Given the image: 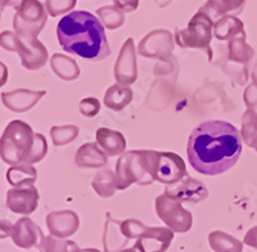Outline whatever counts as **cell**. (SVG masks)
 <instances>
[{"label":"cell","mask_w":257,"mask_h":252,"mask_svg":"<svg viewBox=\"0 0 257 252\" xmlns=\"http://www.w3.org/2000/svg\"><path fill=\"white\" fill-rule=\"evenodd\" d=\"M45 95V91H32L18 89L16 91L2 94V99L7 108L16 112L29 111L34 107L35 103L40 100V98Z\"/></svg>","instance_id":"cell-16"},{"label":"cell","mask_w":257,"mask_h":252,"mask_svg":"<svg viewBox=\"0 0 257 252\" xmlns=\"http://www.w3.org/2000/svg\"><path fill=\"white\" fill-rule=\"evenodd\" d=\"M120 252H138V251L135 248H126V249H122V251H120Z\"/></svg>","instance_id":"cell-43"},{"label":"cell","mask_w":257,"mask_h":252,"mask_svg":"<svg viewBox=\"0 0 257 252\" xmlns=\"http://www.w3.org/2000/svg\"><path fill=\"white\" fill-rule=\"evenodd\" d=\"M121 232L128 239H133V238H139V235L146 230L148 226L144 225L142 221L135 219H127L125 221H121L120 224Z\"/></svg>","instance_id":"cell-33"},{"label":"cell","mask_w":257,"mask_h":252,"mask_svg":"<svg viewBox=\"0 0 257 252\" xmlns=\"http://www.w3.org/2000/svg\"><path fill=\"white\" fill-rule=\"evenodd\" d=\"M245 0H207V3L202 7L211 18L225 17V16L238 15L243 11Z\"/></svg>","instance_id":"cell-21"},{"label":"cell","mask_w":257,"mask_h":252,"mask_svg":"<svg viewBox=\"0 0 257 252\" xmlns=\"http://www.w3.org/2000/svg\"><path fill=\"white\" fill-rule=\"evenodd\" d=\"M174 239V232L170 228L153 226L147 228L134 244L138 252H166Z\"/></svg>","instance_id":"cell-12"},{"label":"cell","mask_w":257,"mask_h":252,"mask_svg":"<svg viewBox=\"0 0 257 252\" xmlns=\"http://www.w3.org/2000/svg\"><path fill=\"white\" fill-rule=\"evenodd\" d=\"M43 248L45 252H80L81 249L79 248L75 242L72 240L63 239V238H57L53 235L45 237Z\"/></svg>","instance_id":"cell-29"},{"label":"cell","mask_w":257,"mask_h":252,"mask_svg":"<svg viewBox=\"0 0 257 252\" xmlns=\"http://www.w3.org/2000/svg\"><path fill=\"white\" fill-rule=\"evenodd\" d=\"M38 179L35 167L29 164L15 165L7 171V180L15 188H29Z\"/></svg>","instance_id":"cell-20"},{"label":"cell","mask_w":257,"mask_h":252,"mask_svg":"<svg viewBox=\"0 0 257 252\" xmlns=\"http://www.w3.org/2000/svg\"><path fill=\"white\" fill-rule=\"evenodd\" d=\"M243 243L247 244V246L252 247V248L257 249V226H252L248 232L245 233L244 239H243Z\"/></svg>","instance_id":"cell-38"},{"label":"cell","mask_w":257,"mask_h":252,"mask_svg":"<svg viewBox=\"0 0 257 252\" xmlns=\"http://www.w3.org/2000/svg\"><path fill=\"white\" fill-rule=\"evenodd\" d=\"M244 102L249 109L257 112V84L252 82L244 91Z\"/></svg>","instance_id":"cell-36"},{"label":"cell","mask_w":257,"mask_h":252,"mask_svg":"<svg viewBox=\"0 0 257 252\" xmlns=\"http://www.w3.org/2000/svg\"><path fill=\"white\" fill-rule=\"evenodd\" d=\"M149 175L155 182L174 185L188 176L187 166L180 156L173 152L144 151Z\"/></svg>","instance_id":"cell-4"},{"label":"cell","mask_w":257,"mask_h":252,"mask_svg":"<svg viewBox=\"0 0 257 252\" xmlns=\"http://www.w3.org/2000/svg\"><path fill=\"white\" fill-rule=\"evenodd\" d=\"M133 100V90L130 86L116 84L107 89L104 95V104L112 111H122Z\"/></svg>","instance_id":"cell-22"},{"label":"cell","mask_w":257,"mask_h":252,"mask_svg":"<svg viewBox=\"0 0 257 252\" xmlns=\"http://www.w3.org/2000/svg\"><path fill=\"white\" fill-rule=\"evenodd\" d=\"M252 80H253V82H256L257 84V62H256V65H254L253 70H252Z\"/></svg>","instance_id":"cell-40"},{"label":"cell","mask_w":257,"mask_h":252,"mask_svg":"<svg viewBox=\"0 0 257 252\" xmlns=\"http://www.w3.org/2000/svg\"><path fill=\"white\" fill-rule=\"evenodd\" d=\"M35 142V133L29 123L21 120L9 122L0 141L2 160L8 165L26 164Z\"/></svg>","instance_id":"cell-3"},{"label":"cell","mask_w":257,"mask_h":252,"mask_svg":"<svg viewBox=\"0 0 257 252\" xmlns=\"http://www.w3.org/2000/svg\"><path fill=\"white\" fill-rule=\"evenodd\" d=\"M155 182L149 175L144 151H130L122 153L116 164V185L118 191H123L134 183L141 185Z\"/></svg>","instance_id":"cell-6"},{"label":"cell","mask_w":257,"mask_h":252,"mask_svg":"<svg viewBox=\"0 0 257 252\" xmlns=\"http://www.w3.org/2000/svg\"><path fill=\"white\" fill-rule=\"evenodd\" d=\"M257 135V112L247 109L242 117V138L247 146L251 147Z\"/></svg>","instance_id":"cell-28"},{"label":"cell","mask_w":257,"mask_h":252,"mask_svg":"<svg viewBox=\"0 0 257 252\" xmlns=\"http://www.w3.org/2000/svg\"><path fill=\"white\" fill-rule=\"evenodd\" d=\"M75 162L79 167H90L98 169L107 164V155L104 151H100L96 143L82 144L76 152Z\"/></svg>","instance_id":"cell-19"},{"label":"cell","mask_w":257,"mask_h":252,"mask_svg":"<svg viewBox=\"0 0 257 252\" xmlns=\"http://www.w3.org/2000/svg\"><path fill=\"white\" fill-rule=\"evenodd\" d=\"M98 146L104 151V153L109 157L122 155L126 148V141L123 135L114 130L100 128L95 133Z\"/></svg>","instance_id":"cell-17"},{"label":"cell","mask_w":257,"mask_h":252,"mask_svg":"<svg viewBox=\"0 0 257 252\" xmlns=\"http://www.w3.org/2000/svg\"><path fill=\"white\" fill-rule=\"evenodd\" d=\"M208 243L215 252H243L242 242L221 230H215L210 233Z\"/></svg>","instance_id":"cell-25"},{"label":"cell","mask_w":257,"mask_h":252,"mask_svg":"<svg viewBox=\"0 0 257 252\" xmlns=\"http://www.w3.org/2000/svg\"><path fill=\"white\" fill-rule=\"evenodd\" d=\"M91 185H93L94 191L98 193V196H100L102 198H109L117 191L116 173L109 169H103L94 175Z\"/></svg>","instance_id":"cell-26"},{"label":"cell","mask_w":257,"mask_h":252,"mask_svg":"<svg viewBox=\"0 0 257 252\" xmlns=\"http://www.w3.org/2000/svg\"><path fill=\"white\" fill-rule=\"evenodd\" d=\"M187 153L197 173L220 175L237 164L242 153V138L237 128L226 121H206L190 134Z\"/></svg>","instance_id":"cell-1"},{"label":"cell","mask_w":257,"mask_h":252,"mask_svg":"<svg viewBox=\"0 0 257 252\" xmlns=\"http://www.w3.org/2000/svg\"><path fill=\"white\" fill-rule=\"evenodd\" d=\"M114 77L121 85H130L137 80V57H135V45L132 38L125 41L121 48L120 56L114 66Z\"/></svg>","instance_id":"cell-13"},{"label":"cell","mask_w":257,"mask_h":252,"mask_svg":"<svg viewBox=\"0 0 257 252\" xmlns=\"http://www.w3.org/2000/svg\"><path fill=\"white\" fill-rule=\"evenodd\" d=\"M251 148H253V150L256 151V152H257V135H256V138L253 139V142H252V144H251Z\"/></svg>","instance_id":"cell-41"},{"label":"cell","mask_w":257,"mask_h":252,"mask_svg":"<svg viewBox=\"0 0 257 252\" xmlns=\"http://www.w3.org/2000/svg\"><path fill=\"white\" fill-rule=\"evenodd\" d=\"M39 205V192L34 185L29 188H13L7 193V207L15 214L30 215Z\"/></svg>","instance_id":"cell-14"},{"label":"cell","mask_w":257,"mask_h":252,"mask_svg":"<svg viewBox=\"0 0 257 252\" xmlns=\"http://www.w3.org/2000/svg\"><path fill=\"white\" fill-rule=\"evenodd\" d=\"M212 18L203 9H199L189 21L184 30H176V44L181 48H196L205 50L208 61L212 59L211 39H212Z\"/></svg>","instance_id":"cell-5"},{"label":"cell","mask_w":257,"mask_h":252,"mask_svg":"<svg viewBox=\"0 0 257 252\" xmlns=\"http://www.w3.org/2000/svg\"><path fill=\"white\" fill-rule=\"evenodd\" d=\"M11 237L13 243L20 248L30 249L32 247L43 248L45 237L39 225H36L29 217H22L11 229Z\"/></svg>","instance_id":"cell-10"},{"label":"cell","mask_w":257,"mask_h":252,"mask_svg":"<svg viewBox=\"0 0 257 252\" xmlns=\"http://www.w3.org/2000/svg\"><path fill=\"white\" fill-rule=\"evenodd\" d=\"M100 111V103L96 98H85L80 102V112L85 117H94Z\"/></svg>","instance_id":"cell-35"},{"label":"cell","mask_w":257,"mask_h":252,"mask_svg":"<svg viewBox=\"0 0 257 252\" xmlns=\"http://www.w3.org/2000/svg\"><path fill=\"white\" fill-rule=\"evenodd\" d=\"M71 58L67 57H63L61 54H56V56L52 58V68L53 71L58 75L59 77L64 80H73L79 77V67H77L76 62H73L72 65L64 66L70 63Z\"/></svg>","instance_id":"cell-27"},{"label":"cell","mask_w":257,"mask_h":252,"mask_svg":"<svg viewBox=\"0 0 257 252\" xmlns=\"http://www.w3.org/2000/svg\"><path fill=\"white\" fill-rule=\"evenodd\" d=\"M79 216L70 210L50 212L47 216V226L53 237L64 239L75 234L79 229Z\"/></svg>","instance_id":"cell-15"},{"label":"cell","mask_w":257,"mask_h":252,"mask_svg":"<svg viewBox=\"0 0 257 252\" xmlns=\"http://www.w3.org/2000/svg\"><path fill=\"white\" fill-rule=\"evenodd\" d=\"M165 193L179 202L189 203L202 202L208 197L206 185L190 176H185L184 179L174 185H167Z\"/></svg>","instance_id":"cell-11"},{"label":"cell","mask_w":257,"mask_h":252,"mask_svg":"<svg viewBox=\"0 0 257 252\" xmlns=\"http://www.w3.org/2000/svg\"><path fill=\"white\" fill-rule=\"evenodd\" d=\"M96 13L100 16L102 22L109 30L117 29L123 24V15L121 13V9L117 8L116 6L103 7V8L98 9Z\"/></svg>","instance_id":"cell-30"},{"label":"cell","mask_w":257,"mask_h":252,"mask_svg":"<svg viewBox=\"0 0 257 252\" xmlns=\"http://www.w3.org/2000/svg\"><path fill=\"white\" fill-rule=\"evenodd\" d=\"M253 54V49L245 43V34L229 40V61L239 63L243 67L248 68Z\"/></svg>","instance_id":"cell-23"},{"label":"cell","mask_w":257,"mask_h":252,"mask_svg":"<svg viewBox=\"0 0 257 252\" xmlns=\"http://www.w3.org/2000/svg\"><path fill=\"white\" fill-rule=\"evenodd\" d=\"M76 6V0H47V9L52 17L68 12Z\"/></svg>","instance_id":"cell-34"},{"label":"cell","mask_w":257,"mask_h":252,"mask_svg":"<svg viewBox=\"0 0 257 252\" xmlns=\"http://www.w3.org/2000/svg\"><path fill=\"white\" fill-rule=\"evenodd\" d=\"M59 44L70 54L90 61H102L111 54L104 27L94 15L75 11L57 25Z\"/></svg>","instance_id":"cell-2"},{"label":"cell","mask_w":257,"mask_h":252,"mask_svg":"<svg viewBox=\"0 0 257 252\" xmlns=\"http://www.w3.org/2000/svg\"><path fill=\"white\" fill-rule=\"evenodd\" d=\"M47 152H48L47 139H45V137L43 134L35 133V142H34V147H32L31 153H30L26 164L32 165V164H36V162H40L41 160L45 157Z\"/></svg>","instance_id":"cell-32"},{"label":"cell","mask_w":257,"mask_h":252,"mask_svg":"<svg viewBox=\"0 0 257 252\" xmlns=\"http://www.w3.org/2000/svg\"><path fill=\"white\" fill-rule=\"evenodd\" d=\"M113 3L122 12H134L139 6V0H113Z\"/></svg>","instance_id":"cell-37"},{"label":"cell","mask_w":257,"mask_h":252,"mask_svg":"<svg viewBox=\"0 0 257 252\" xmlns=\"http://www.w3.org/2000/svg\"><path fill=\"white\" fill-rule=\"evenodd\" d=\"M213 34L219 40H230L245 33L242 21L233 16H225V17H221V20H217L215 22Z\"/></svg>","instance_id":"cell-24"},{"label":"cell","mask_w":257,"mask_h":252,"mask_svg":"<svg viewBox=\"0 0 257 252\" xmlns=\"http://www.w3.org/2000/svg\"><path fill=\"white\" fill-rule=\"evenodd\" d=\"M2 2H3V7L11 6V7H15L16 9H18V7L21 6V3H22L24 0H2Z\"/></svg>","instance_id":"cell-39"},{"label":"cell","mask_w":257,"mask_h":252,"mask_svg":"<svg viewBox=\"0 0 257 252\" xmlns=\"http://www.w3.org/2000/svg\"><path fill=\"white\" fill-rule=\"evenodd\" d=\"M80 252H100V251H98L96 248H84V249H81Z\"/></svg>","instance_id":"cell-42"},{"label":"cell","mask_w":257,"mask_h":252,"mask_svg":"<svg viewBox=\"0 0 257 252\" xmlns=\"http://www.w3.org/2000/svg\"><path fill=\"white\" fill-rule=\"evenodd\" d=\"M50 134H52L53 143L56 146H63L66 143H71L73 139L76 138V135L79 134V129L76 126L68 125V126H54L52 130H50Z\"/></svg>","instance_id":"cell-31"},{"label":"cell","mask_w":257,"mask_h":252,"mask_svg":"<svg viewBox=\"0 0 257 252\" xmlns=\"http://www.w3.org/2000/svg\"><path fill=\"white\" fill-rule=\"evenodd\" d=\"M16 52L20 54L22 66L27 70H39L44 67L48 59V50L41 41L36 39L20 38L17 35Z\"/></svg>","instance_id":"cell-9"},{"label":"cell","mask_w":257,"mask_h":252,"mask_svg":"<svg viewBox=\"0 0 257 252\" xmlns=\"http://www.w3.org/2000/svg\"><path fill=\"white\" fill-rule=\"evenodd\" d=\"M121 221L112 219L111 214H107V221L104 225V234H103V246L104 252H117L125 247L130 239L122 234L120 228Z\"/></svg>","instance_id":"cell-18"},{"label":"cell","mask_w":257,"mask_h":252,"mask_svg":"<svg viewBox=\"0 0 257 252\" xmlns=\"http://www.w3.org/2000/svg\"><path fill=\"white\" fill-rule=\"evenodd\" d=\"M156 212L174 233H187L193 225V215L181 206V202L166 193L156 198Z\"/></svg>","instance_id":"cell-8"},{"label":"cell","mask_w":257,"mask_h":252,"mask_svg":"<svg viewBox=\"0 0 257 252\" xmlns=\"http://www.w3.org/2000/svg\"><path fill=\"white\" fill-rule=\"evenodd\" d=\"M45 24L47 13L39 0H24L13 20V27L20 38L36 39Z\"/></svg>","instance_id":"cell-7"}]
</instances>
